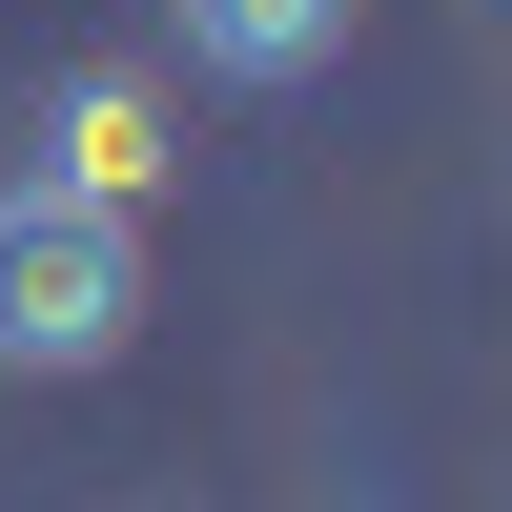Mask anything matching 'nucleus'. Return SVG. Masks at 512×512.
I'll use <instances>...</instances> for the list:
<instances>
[{"mask_svg":"<svg viewBox=\"0 0 512 512\" xmlns=\"http://www.w3.org/2000/svg\"><path fill=\"white\" fill-rule=\"evenodd\" d=\"M144 349V226L123 205H62V185H0V369H123Z\"/></svg>","mask_w":512,"mask_h":512,"instance_id":"1","label":"nucleus"},{"mask_svg":"<svg viewBox=\"0 0 512 512\" xmlns=\"http://www.w3.org/2000/svg\"><path fill=\"white\" fill-rule=\"evenodd\" d=\"M164 82L144 62H82L62 103H41V144H21V185H62V205H123V226H144V185H164Z\"/></svg>","mask_w":512,"mask_h":512,"instance_id":"2","label":"nucleus"},{"mask_svg":"<svg viewBox=\"0 0 512 512\" xmlns=\"http://www.w3.org/2000/svg\"><path fill=\"white\" fill-rule=\"evenodd\" d=\"M164 21H185V62H205V82H308V62H349L369 0H164Z\"/></svg>","mask_w":512,"mask_h":512,"instance_id":"3","label":"nucleus"}]
</instances>
